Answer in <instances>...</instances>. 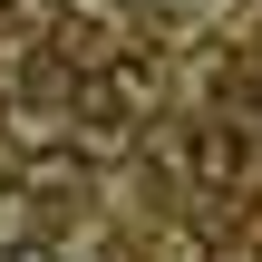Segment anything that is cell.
Masks as SVG:
<instances>
[{
	"mask_svg": "<svg viewBox=\"0 0 262 262\" xmlns=\"http://www.w3.org/2000/svg\"><path fill=\"white\" fill-rule=\"evenodd\" d=\"M0 146H10V156H58V146H68V117H58V107H10V117H0Z\"/></svg>",
	"mask_w": 262,
	"mask_h": 262,
	"instance_id": "6da1fadb",
	"label": "cell"
},
{
	"mask_svg": "<svg viewBox=\"0 0 262 262\" xmlns=\"http://www.w3.org/2000/svg\"><path fill=\"white\" fill-rule=\"evenodd\" d=\"M194 175H204V185H233V175H243V136H233L224 117L194 126Z\"/></svg>",
	"mask_w": 262,
	"mask_h": 262,
	"instance_id": "7a4b0ae2",
	"label": "cell"
}]
</instances>
